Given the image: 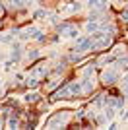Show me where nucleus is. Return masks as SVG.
<instances>
[{"instance_id": "f8f14e48", "label": "nucleus", "mask_w": 128, "mask_h": 130, "mask_svg": "<svg viewBox=\"0 0 128 130\" xmlns=\"http://www.w3.org/2000/svg\"><path fill=\"white\" fill-rule=\"evenodd\" d=\"M33 18H35V20H45V18H49V12L45 10V8H39V10H35Z\"/></svg>"}, {"instance_id": "dca6fc26", "label": "nucleus", "mask_w": 128, "mask_h": 130, "mask_svg": "<svg viewBox=\"0 0 128 130\" xmlns=\"http://www.w3.org/2000/svg\"><path fill=\"white\" fill-rule=\"evenodd\" d=\"M6 18V6H4V2H0V20H4Z\"/></svg>"}, {"instance_id": "a211bd4d", "label": "nucleus", "mask_w": 128, "mask_h": 130, "mask_svg": "<svg viewBox=\"0 0 128 130\" xmlns=\"http://www.w3.org/2000/svg\"><path fill=\"white\" fill-rule=\"evenodd\" d=\"M117 2H124V0H117Z\"/></svg>"}, {"instance_id": "4468645a", "label": "nucleus", "mask_w": 128, "mask_h": 130, "mask_svg": "<svg viewBox=\"0 0 128 130\" xmlns=\"http://www.w3.org/2000/svg\"><path fill=\"white\" fill-rule=\"evenodd\" d=\"M118 20H120L122 23H128V8L120 10V14H118Z\"/></svg>"}, {"instance_id": "2eb2a0df", "label": "nucleus", "mask_w": 128, "mask_h": 130, "mask_svg": "<svg viewBox=\"0 0 128 130\" xmlns=\"http://www.w3.org/2000/svg\"><path fill=\"white\" fill-rule=\"evenodd\" d=\"M120 84H122V89H124V95L128 97V74H124L122 80H120Z\"/></svg>"}, {"instance_id": "9d476101", "label": "nucleus", "mask_w": 128, "mask_h": 130, "mask_svg": "<svg viewBox=\"0 0 128 130\" xmlns=\"http://www.w3.org/2000/svg\"><path fill=\"white\" fill-rule=\"evenodd\" d=\"M107 103L111 105V107H115V109H122V103H124V99L118 95V97H109L107 99Z\"/></svg>"}, {"instance_id": "39448f33", "label": "nucleus", "mask_w": 128, "mask_h": 130, "mask_svg": "<svg viewBox=\"0 0 128 130\" xmlns=\"http://www.w3.org/2000/svg\"><path fill=\"white\" fill-rule=\"evenodd\" d=\"M72 51H76V53H89V51H93V37H91V35H87V37L76 39V43H74V47H72Z\"/></svg>"}, {"instance_id": "0eeeda50", "label": "nucleus", "mask_w": 128, "mask_h": 130, "mask_svg": "<svg viewBox=\"0 0 128 130\" xmlns=\"http://www.w3.org/2000/svg\"><path fill=\"white\" fill-rule=\"evenodd\" d=\"M37 35H39V27H33V25H29V27H25V29L20 31V37L23 39V41L33 39V37H37Z\"/></svg>"}, {"instance_id": "f257e3e1", "label": "nucleus", "mask_w": 128, "mask_h": 130, "mask_svg": "<svg viewBox=\"0 0 128 130\" xmlns=\"http://www.w3.org/2000/svg\"><path fill=\"white\" fill-rule=\"evenodd\" d=\"M91 37H93V51H97V53L109 51V49H113V45H115V37H113V33L95 31V33H91Z\"/></svg>"}, {"instance_id": "423d86ee", "label": "nucleus", "mask_w": 128, "mask_h": 130, "mask_svg": "<svg viewBox=\"0 0 128 130\" xmlns=\"http://www.w3.org/2000/svg\"><path fill=\"white\" fill-rule=\"evenodd\" d=\"M4 6L10 12H21L27 6V2L25 0H4Z\"/></svg>"}, {"instance_id": "6e6552de", "label": "nucleus", "mask_w": 128, "mask_h": 130, "mask_svg": "<svg viewBox=\"0 0 128 130\" xmlns=\"http://www.w3.org/2000/svg\"><path fill=\"white\" fill-rule=\"evenodd\" d=\"M115 60H117V58L111 56V54H103V56H99V58L95 60V64L97 66H109L111 62H115Z\"/></svg>"}, {"instance_id": "7ed1b4c3", "label": "nucleus", "mask_w": 128, "mask_h": 130, "mask_svg": "<svg viewBox=\"0 0 128 130\" xmlns=\"http://www.w3.org/2000/svg\"><path fill=\"white\" fill-rule=\"evenodd\" d=\"M118 70H120V66L117 64V60H115V62H111V64H109V68H105V70L101 72V76H99V80H101L103 86H115V84L118 82V78H120Z\"/></svg>"}, {"instance_id": "f3484780", "label": "nucleus", "mask_w": 128, "mask_h": 130, "mask_svg": "<svg viewBox=\"0 0 128 130\" xmlns=\"http://www.w3.org/2000/svg\"><path fill=\"white\" fill-rule=\"evenodd\" d=\"M87 6H89V8H99V0H87Z\"/></svg>"}, {"instance_id": "1a4fd4ad", "label": "nucleus", "mask_w": 128, "mask_h": 130, "mask_svg": "<svg viewBox=\"0 0 128 130\" xmlns=\"http://www.w3.org/2000/svg\"><path fill=\"white\" fill-rule=\"evenodd\" d=\"M20 58H21V45L14 43V47H12V62H20Z\"/></svg>"}, {"instance_id": "20e7f679", "label": "nucleus", "mask_w": 128, "mask_h": 130, "mask_svg": "<svg viewBox=\"0 0 128 130\" xmlns=\"http://www.w3.org/2000/svg\"><path fill=\"white\" fill-rule=\"evenodd\" d=\"M54 31L58 33V35H62V37H68V39H76L78 37V31H76V25L74 23H56V27H54Z\"/></svg>"}, {"instance_id": "f03ea898", "label": "nucleus", "mask_w": 128, "mask_h": 130, "mask_svg": "<svg viewBox=\"0 0 128 130\" xmlns=\"http://www.w3.org/2000/svg\"><path fill=\"white\" fill-rule=\"evenodd\" d=\"M72 119V113H70L68 109H60V111H56V113L49 119V122L45 124V128H64V126L68 124V120Z\"/></svg>"}, {"instance_id": "ddd939ff", "label": "nucleus", "mask_w": 128, "mask_h": 130, "mask_svg": "<svg viewBox=\"0 0 128 130\" xmlns=\"http://www.w3.org/2000/svg\"><path fill=\"white\" fill-rule=\"evenodd\" d=\"M37 99H41L39 93H29V95H25V103H35Z\"/></svg>"}, {"instance_id": "9b49d317", "label": "nucleus", "mask_w": 128, "mask_h": 130, "mask_svg": "<svg viewBox=\"0 0 128 130\" xmlns=\"http://www.w3.org/2000/svg\"><path fill=\"white\" fill-rule=\"evenodd\" d=\"M82 54H84V53H76V51H72V54L68 56L66 62H70V64H78V62L82 60Z\"/></svg>"}]
</instances>
